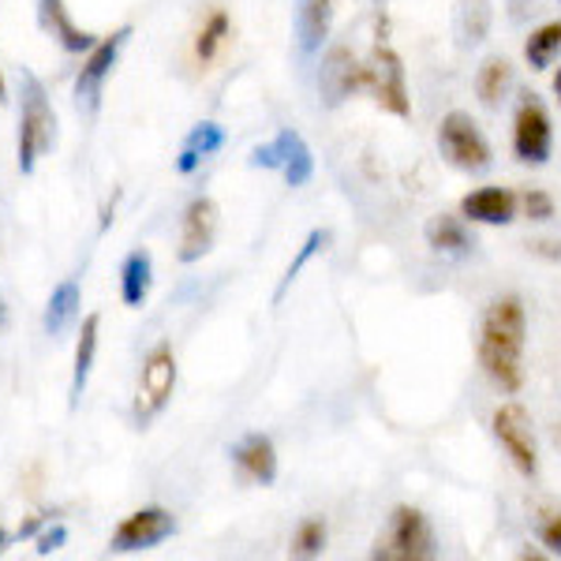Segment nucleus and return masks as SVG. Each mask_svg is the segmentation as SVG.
Returning a JSON list of instances; mask_svg holds the SVG:
<instances>
[{
    "label": "nucleus",
    "instance_id": "nucleus-1",
    "mask_svg": "<svg viewBox=\"0 0 561 561\" xmlns=\"http://www.w3.org/2000/svg\"><path fill=\"white\" fill-rule=\"evenodd\" d=\"M524 348H528V307L517 293L494 296L479 319V367L505 397L524 389Z\"/></svg>",
    "mask_w": 561,
    "mask_h": 561
},
{
    "label": "nucleus",
    "instance_id": "nucleus-2",
    "mask_svg": "<svg viewBox=\"0 0 561 561\" xmlns=\"http://www.w3.org/2000/svg\"><path fill=\"white\" fill-rule=\"evenodd\" d=\"M57 142V113H53L49 90L34 71H20V139H15V158L20 173L31 176L38 161Z\"/></svg>",
    "mask_w": 561,
    "mask_h": 561
},
{
    "label": "nucleus",
    "instance_id": "nucleus-3",
    "mask_svg": "<svg viewBox=\"0 0 561 561\" xmlns=\"http://www.w3.org/2000/svg\"><path fill=\"white\" fill-rule=\"evenodd\" d=\"M370 558L375 561H431V558H438V536H434L427 513L415 510V505H397V510L389 513L386 531L378 536Z\"/></svg>",
    "mask_w": 561,
    "mask_h": 561
},
{
    "label": "nucleus",
    "instance_id": "nucleus-4",
    "mask_svg": "<svg viewBox=\"0 0 561 561\" xmlns=\"http://www.w3.org/2000/svg\"><path fill=\"white\" fill-rule=\"evenodd\" d=\"M359 76H364V90L375 98V105L382 113L409 121L412 116V98H409V76H404L401 53L389 42H378L367 53V60H359Z\"/></svg>",
    "mask_w": 561,
    "mask_h": 561
},
{
    "label": "nucleus",
    "instance_id": "nucleus-5",
    "mask_svg": "<svg viewBox=\"0 0 561 561\" xmlns=\"http://www.w3.org/2000/svg\"><path fill=\"white\" fill-rule=\"evenodd\" d=\"M438 150L460 173H486L494 165V150L486 142L483 128L472 121V113L454 108V113L442 116L438 124Z\"/></svg>",
    "mask_w": 561,
    "mask_h": 561
},
{
    "label": "nucleus",
    "instance_id": "nucleus-6",
    "mask_svg": "<svg viewBox=\"0 0 561 561\" xmlns=\"http://www.w3.org/2000/svg\"><path fill=\"white\" fill-rule=\"evenodd\" d=\"M491 434L502 446V454L510 457V465L517 468L524 479L539 476V442H536V427H531V415L524 412V404L505 401L497 404L491 415Z\"/></svg>",
    "mask_w": 561,
    "mask_h": 561
},
{
    "label": "nucleus",
    "instance_id": "nucleus-7",
    "mask_svg": "<svg viewBox=\"0 0 561 561\" xmlns=\"http://www.w3.org/2000/svg\"><path fill=\"white\" fill-rule=\"evenodd\" d=\"M251 169H274L285 176L288 187H304L314 176V153L307 147V139L293 128H280L274 139L251 150Z\"/></svg>",
    "mask_w": 561,
    "mask_h": 561
},
{
    "label": "nucleus",
    "instance_id": "nucleus-8",
    "mask_svg": "<svg viewBox=\"0 0 561 561\" xmlns=\"http://www.w3.org/2000/svg\"><path fill=\"white\" fill-rule=\"evenodd\" d=\"M513 153L524 165H547L554 153V121L536 94L520 98L517 113H513Z\"/></svg>",
    "mask_w": 561,
    "mask_h": 561
},
{
    "label": "nucleus",
    "instance_id": "nucleus-9",
    "mask_svg": "<svg viewBox=\"0 0 561 561\" xmlns=\"http://www.w3.org/2000/svg\"><path fill=\"white\" fill-rule=\"evenodd\" d=\"M131 38V26H121V31H113L108 38L94 42V49L87 53L83 68H79L76 76V102L79 108H87V113H98V105H102V90H105V79L113 76L116 60H121L124 45Z\"/></svg>",
    "mask_w": 561,
    "mask_h": 561
},
{
    "label": "nucleus",
    "instance_id": "nucleus-10",
    "mask_svg": "<svg viewBox=\"0 0 561 561\" xmlns=\"http://www.w3.org/2000/svg\"><path fill=\"white\" fill-rule=\"evenodd\" d=\"M176 389V352L169 345L150 348V356L142 359V378H139V401H135V415L147 427L153 415L165 412V404L173 401Z\"/></svg>",
    "mask_w": 561,
    "mask_h": 561
},
{
    "label": "nucleus",
    "instance_id": "nucleus-11",
    "mask_svg": "<svg viewBox=\"0 0 561 561\" xmlns=\"http://www.w3.org/2000/svg\"><path fill=\"white\" fill-rule=\"evenodd\" d=\"M176 536V517L161 505H147V510L131 513V517L121 520V528L108 539V550L113 554H139V550H153L158 542Z\"/></svg>",
    "mask_w": 561,
    "mask_h": 561
},
{
    "label": "nucleus",
    "instance_id": "nucleus-12",
    "mask_svg": "<svg viewBox=\"0 0 561 561\" xmlns=\"http://www.w3.org/2000/svg\"><path fill=\"white\" fill-rule=\"evenodd\" d=\"M217 229H221V210L210 195H198L192 206L184 210V221H180V248H176V259L184 266L192 262L206 259L214 251V240H217Z\"/></svg>",
    "mask_w": 561,
    "mask_h": 561
},
{
    "label": "nucleus",
    "instance_id": "nucleus-13",
    "mask_svg": "<svg viewBox=\"0 0 561 561\" xmlns=\"http://www.w3.org/2000/svg\"><path fill=\"white\" fill-rule=\"evenodd\" d=\"M364 90V76H359V60L348 45H330L322 53V68H319V94L325 108L345 105L352 94Z\"/></svg>",
    "mask_w": 561,
    "mask_h": 561
},
{
    "label": "nucleus",
    "instance_id": "nucleus-14",
    "mask_svg": "<svg viewBox=\"0 0 561 561\" xmlns=\"http://www.w3.org/2000/svg\"><path fill=\"white\" fill-rule=\"evenodd\" d=\"M460 217L472 225H491V229H505L520 217V195L510 187H476L460 198Z\"/></svg>",
    "mask_w": 561,
    "mask_h": 561
},
{
    "label": "nucleus",
    "instance_id": "nucleus-15",
    "mask_svg": "<svg viewBox=\"0 0 561 561\" xmlns=\"http://www.w3.org/2000/svg\"><path fill=\"white\" fill-rule=\"evenodd\" d=\"M229 457H232V465L240 468V476L251 479V483H259V486L277 483V446L266 434H248V438H240L237 446L229 449Z\"/></svg>",
    "mask_w": 561,
    "mask_h": 561
},
{
    "label": "nucleus",
    "instance_id": "nucleus-16",
    "mask_svg": "<svg viewBox=\"0 0 561 561\" xmlns=\"http://www.w3.org/2000/svg\"><path fill=\"white\" fill-rule=\"evenodd\" d=\"M333 26V0H300L296 4V45L300 57H314L330 38Z\"/></svg>",
    "mask_w": 561,
    "mask_h": 561
},
{
    "label": "nucleus",
    "instance_id": "nucleus-17",
    "mask_svg": "<svg viewBox=\"0 0 561 561\" xmlns=\"http://www.w3.org/2000/svg\"><path fill=\"white\" fill-rule=\"evenodd\" d=\"M423 237H427L431 251L449 255V259H465V255H472V248H476L472 232H468V221L460 214H434L427 221V229H423Z\"/></svg>",
    "mask_w": 561,
    "mask_h": 561
},
{
    "label": "nucleus",
    "instance_id": "nucleus-18",
    "mask_svg": "<svg viewBox=\"0 0 561 561\" xmlns=\"http://www.w3.org/2000/svg\"><path fill=\"white\" fill-rule=\"evenodd\" d=\"M38 15H42L45 31L65 45L68 53H90V49H94V34L83 31V26L71 20L65 0H38Z\"/></svg>",
    "mask_w": 561,
    "mask_h": 561
},
{
    "label": "nucleus",
    "instance_id": "nucleus-19",
    "mask_svg": "<svg viewBox=\"0 0 561 561\" xmlns=\"http://www.w3.org/2000/svg\"><path fill=\"white\" fill-rule=\"evenodd\" d=\"M225 142H229V131H225L221 124H214V121L195 124V128L187 131L184 150H180V158H176V173L192 176L206 158H214V153L225 150Z\"/></svg>",
    "mask_w": 561,
    "mask_h": 561
},
{
    "label": "nucleus",
    "instance_id": "nucleus-20",
    "mask_svg": "<svg viewBox=\"0 0 561 561\" xmlns=\"http://www.w3.org/2000/svg\"><path fill=\"white\" fill-rule=\"evenodd\" d=\"M98 330H102V314H87L83 330H79L76 341V364H71V389H68V404L79 409L90 382V370H94V356H98Z\"/></svg>",
    "mask_w": 561,
    "mask_h": 561
},
{
    "label": "nucleus",
    "instance_id": "nucleus-21",
    "mask_svg": "<svg viewBox=\"0 0 561 561\" xmlns=\"http://www.w3.org/2000/svg\"><path fill=\"white\" fill-rule=\"evenodd\" d=\"M79 307H83V296H79V280L68 277L53 288L49 304H45V314H42V325L49 337H60L71 322L79 319Z\"/></svg>",
    "mask_w": 561,
    "mask_h": 561
},
{
    "label": "nucleus",
    "instance_id": "nucleus-22",
    "mask_svg": "<svg viewBox=\"0 0 561 561\" xmlns=\"http://www.w3.org/2000/svg\"><path fill=\"white\" fill-rule=\"evenodd\" d=\"M517 71H513L510 57H486L476 71V98L483 105H502L513 94Z\"/></svg>",
    "mask_w": 561,
    "mask_h": 561
},
{
    "label": "nucleus",
    "instance_id": "nucleus-23",
    "mask_svg": "<svg viewBox=\"0 0 561 561\" xmlns=\"http://www.w3.org/2000/svg\"><path fill=\"white\" fill-rule=\"evenodd\" d=\"M150 285H153V259L150 251H131L121 266V300L124 307H142L150 296Z\"/></svg>",
    "mask_w": 561,
    "mask_h": 561
},
{
    "label": "nucleus",
    "instance_id": "nucleus-24",
    "mask_svg": "<svg viewBox=\"0 0 561 561\" xmlns=\"http://www.w3.org/2000/svg\"><path fill=\"white\" fill-rule=\"evenodd\" d=\"M491 23H494L491 0H457L454 26H457L460 45H479V42H486V34H491Z\"/></svg>",
    "mask_w": 561,
    "mask_h": 561
},
{
    "label": "nucleus",
    "instance_id": "nucleus-25",
    "mask_svg": "<svg viewBox=\"0 0 561 561\" xmlns=\"http://www.w3.org/2000/svg\"><path fill=\"white\" fill-rule=\"evenodd\" d=\"M558 57H561V20H550L528 34V42H524V60H528L531 71H547Z\"/></svg>",
    "mask_w": 561,
    "mask_h": 561
},
{
    "label": "nucleus",
    "instance_id": "nucleus-26",
    "mask_svg": "<svg viewBox=\"0 0 561 561\" xmlns=\"http://www.w3.org/2000/svg\"><path fill=\"white\" fill-rule=\"evenodd\" d=\"M232 38V20H229V12H210V20L203 23V31H198V38H195V57H198V65H210V60H217V53L229 45Z\"/></svg>",
    "mask_w": 561,
    "mask_h": 561
},
{
    "label": "nucleus",
    "instance_id": "nucleus-27",
    "mask_svg": "<svg viewBox=\"0 0 561 561\" xmlns=\"http://www.w3.org/2000/svg\"><path fill=\"white\" fill-rule=\"evenodd\" d=\"M325 243H330V232H325V229H311V232H307V240L300 243V251H296V259L288 262L285 277H280V285H277V293H274V304L285 300V293L296 285V277L304 274V270H307V262H311L314 255H319V251L325 248Z\"/></svg>",
    "mask_w": 561,
    "mask_h": 561
},
{
    "label": "nucleus",
    "instance_id": "nucleus-28",
    "mask_svg": "<svg viewBox=\"0 0 561 561\" xmlns=\"http://www.w3.org/2000/svg\"><path fill=\"white\" fill-rule=\"evenodd\" d=\"M325 542H330V528H325L322 517H307L300 520L293 536V558H322Z\"/></svg>",
    "mask_w": 561,
    "mask_h": 561
},
{
    "label": "nucleus",
    "instance_id": "nucleus-29",
    "mask_svg": "<svg viewBox=\"0 0 561 561\" xmlns=\"http://www.w3.org/2000/svg\"><path fill=\"white\" fill-rule=\"evenodd\" d=\"M536 536L550 558H561V505H539L536 510Z\"/></svg>",
    "mask_w": 561,
    "mask_h": 561
},
{
    "label": "nucleus",
    "instance_id": "nucleus-30",
    "mask_svg": "<svg viewBox=\"0 0 561 561\" xmlns=\"http://www.w3.org/2000/svg\"><path fill=\"white\" fill-rule=\"evenodd\" d=\"M520 214L536 225H547L558 217V203H554V195L542 192V187H528V192L520 195Z\"/></svg>",
    "mask_w": 561,
    "mask_h": 561
},
{
    "label": "nucleus",
    "instance_id": "nucleus-31",
    "mask_svg": "<svg viewBox=\"0 0 561 561\" xmlns=\"http://www.w3.org/2000/svg\"><path fill=\"white\" fill-rule=\"evenodd\" d=\"M65 542H68V528H65V524H49V528H45L42 536H38V554L49 558L53 550H60Z\"/></svg>",
    "mask_w": 561,
    "mask_h": 561
},
{
    "label": "nucleus",
    "instance_id": "nucleus-32",
    "mask_svg": "<svg viewBox=\"0 0 561 561\" xmlns=\"http://www.w3.org/2000/svg\"><path fill=\"white\" fill-rule=\"evenodd\" d=\"M528 251H531V255H539V259L561 262V243L558 240H536V243H528Z\"/></svg>",
    "mask_w": 561,
    "mask_h": 561
},
{
    "label": "nucleus",
    "instance_id": "nucleus-33",
    "mask_svg": "<svg viewBox=\"0 0 561 561\" xmlns=\"http://www.w3.org/2000/svg\"><path fill=\"white\" fill-rule=\"evenodd\" d=\"M42 524H45L42 517H34V520H26V524H23V528H20V539H26V536H34V531H38V528H42Z\"/></svg>",
    "mask_w": 561,
    "mask_h": 561
},
{
    "label": "nucleus",
    "instance_id": "nucleus-34",
    "mask_svg": "<svg viewBox=\"0 0 561 561\" xmlns=\"http://www.w3.org/2000/svg\"><path fill=\"white\" fill-rule=\"evenodd\" d=\"M550 90H554V98H558V105H561V68L554 71V79H550Z\"/></svg>",
    "mask_w": 561,
    "mask_h": 561
},
{
    "label": "nucleus",
    "instance_id": "nucleus-35",
    "mask_svg": "<svg viewBox=\"0 0 561 561\" xmlns=\"http://www.w3.org/2000/svg\"><path fill=\"white\" fill-rule=\"evenodd\" d=\"M8 102V87H4V71H0V105Z\"/></svg>",
    "mask_w": 561,
    "mask_h": 561
},
{
    "label": "nucleus",
    "instance_id": "nucleus-36",
    "mask_svg": "<svg viewBox=\"0 0 561 561\" xmlns=\"http://www.w3.org/2000/svg\"><path fill=\"white\" fill-rule=\"evenodd\" d=\"M4 542H8V536H4V531H0V550H4Z\"/></svg>",
    "mask_w": 561,
    "mask_h": 561
}]
</instances>
